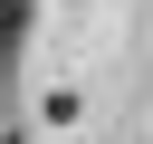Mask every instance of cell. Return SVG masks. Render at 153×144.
I'll use <instances>...</instances> for the list:
<instances>
[{"mask_svg":"<svg viewBox=\"0 0 153 144\" xmlns=\"http://www.w3.org/2000/svg\"><path fill=\"white\" fill-rule=\"evenodd\" d=\"M29 29H38V0H0V77L19 67V48H29Z\"/></svg>","mask_w":153,"mask_h":144,"instance_id":"1","label":"cell"}]
</instances>
